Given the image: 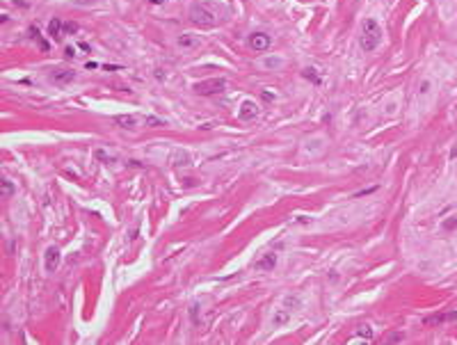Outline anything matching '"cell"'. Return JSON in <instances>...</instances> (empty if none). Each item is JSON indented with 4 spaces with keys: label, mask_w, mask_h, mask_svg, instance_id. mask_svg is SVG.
<instances>
[{
    "label": "cell",
    "mask_w": 457,
    "mask_h": 345,
    "mask_svg": "<svg viewBox=\"0 0 457 345\" xmlns=\"http://www.w3.org/2000/svg\"><path fill=\"white\" fill-rule=\"evenodd\" d=\"M226 14H229V9L222 2L217 5L213 0H197L188 9V18L197 28H215L220 21H224Z\"/></svg>",
    "instance_id": "cell-1"
},
{
    "label": "cell",
    "mask_w": 457,
    "mask_h": 345,
    "mask_svg": "<svg viewBox=\"0 0 457 345\" xmlns=\"http://www.w3.org/2000/svg\"><path fill=\"white\" fill-rule=\"evenodd\" d=\"M192 89L199 96H215V94H222L226 89V80L224 78H206V80L194 82Z\"/></svg>",
    "instance_id": "cell-3"
},
{
    "label": "cell",
    "mask_w": 457,
    "mask_h": 345,
    "mask_svg": "<svg viewBox=\"0 0 457 345\" xmlns=\"http://www.w3.org/2000/svg\"><path fill=\"white\" fill-rule=\"evenodd\" d=\"M293 313H295V311H293L290 306L284 304L281 309H277V311H274V315H272V320H270V325H272L274 329L284 327V325H286V322L290 320V315H293Z\"/></svg>",
    "instance_id": "cell-8"
},
{
    "label": "cell",
    "mask_w": 457,
    "mask_h": 345,
    "mask_svg": "<svg viewBox=\"0 0 457 345\" xmlns=\"http://www.w3.org/2000/svg\"><path fill=\"white\" fill-rule=\"evenodd\" d=\"M30 37H32L34 41H39V46H41V50H44V53H46V50H48V44H46V41L41 39L39 30H37V28H34V25H32V28H30Z\"/></svg>",
    "instance_id": "cell-17"
},
{
    "label": "cell",
    "mask_w": 457,
    "mask_h": 345,
    "mask_svg": "<svg viewBox=\"0 0 457 345\" xmlns=\"http://www.w3.org/2000/svg\"><path fill=\"white\" fill-rule=\"evenodd\" d=\"M60 263H62V251H60L55 245L46 247V251H44V270L48 274H55Z\"/></svg>",
    "instance_id": "cell-5"
},
{
    "label": "cell",
    "mask_w": 457,
    "mask_h": 345,
    "mask_svg": "<svg viewBox=\"0 0 457 345\" xmlns=\"http://www.w3.org/2000/svg\"><path fill=\"white\" fill-rule=\"evenodd\" d=\"M284 64H286V60H284V57H265V60H263L265 69H281Z\"/></svg>",
    "instance_id": "cell-15"
},
{
    "label": "cell",
    "mask_w": 457,
    "mask_h": 345,
    "mask_svg": "<svg viewBox=\"0 0 457 345\" xmlns=\"http://www.w3.org/2000/svg\"><path fill=\"white\" fill-rule=\"evenodd\" d=\"M247 46L254 53H265V50L272 46V37L268 32H263V30H254V32H249L247 37Z\"/></svg>",
    "instance_id": "cell-4"
},
{
    "label": "cell",
    "mask_w": 457,
    "mask_h": 345,
    "mask_svg": "<svg viewBox=\"0 0 457 345\" xmlns=\"http://www.w3.org/2000/svg\"><path fill=\"white\" fill-rule=\"evenodd\" d=\"M201 44L199 37H194V34H181L176 39V46L178 48H197Z\"/></svg>",
    "instance_id": "cell-13"
},
{
    "label": "cell",
    "mask_w": 457,
    "mask_h": 345,
    "mask_svg": "<svg viewBox=\"0 0 457 345\" xmlns=\"http://www.w3.org/2000/svg\"><path fill=\"white\" fill-rule=\"evenodd\" d=\"M64 32H66V34L78 32V25H76V23H64Z\"/></svg>",
    "instance_id": "cell-24"
},
{
    "label": "cell",
    "mask_w": 457,
    "mask_h": 345,
    "mask_svg": "<svg viewBox=\"0 0 457 345\" xmlns=\"http://www.w3.org/2000/svg\"><path fill=\"white\" fill-rule=\"evenodd\" d=\"M254 267H256L258 272H270V270H274V267H277V254H272V251H270V254H263V256L256 261Z\"/></svg>",
    "instance_id": "cell-9"
},
{
    "label": "cell",
    "mask_w": 457,
    "mask_h": 345,
    "mask_svg": "<svg viewBox=\"0 0 457 345\" xmlns=\"http://www.w3.org/2000/svg\"><path fill=\"white\" fill-rule=\"evenodd\" d=\"M73 5H78V7H89V5H94L96 0H71Z\"/></svg>",
    "instance_id": "cell-22"
},
{
    "label": "cell",
    "mask_w": 457,
    "mask_h": 345,
    "mask_svg": "<svg viewBox=\"0 0 457 345\" xmlns=\"http://www.w3.org/2000/svg\"><path fill=\"white\" fill-rule=\"evenodd\" d=\"M359 338H366V341H373V329L368 327V325H363V327H359V336L352 338V341H359Z\"/></svg>",
    "instance_id": "cell-18"
},
{
    "label": "cell",
    "mask_w": 457,
    "mask_h": 345,
    "mask_svg": "<svg viewBox=\"0 0 457 345\" xmlns=\"http://www.w3.org/2000/svg\"><path fill=\"white\" fill-rule=\"evenodd\" d=\"M382 39H384V32H382L379 23H377L375 18H366V21H363V25H361V37H359L361 50L373 53V50L379 48Z\"/></svg>",
    "instance_id": "cell-2"
},
{
    "label": "cell",
    "mask_w": 457,
    "mask_h": 345,
    "mask_svg": "<svg viewBox=\"0 0 457 345\" xmlns=\"http://www.w3.org/2000/svg\"><path fill=\"white\" fill-rule=\"evenodd\" d=\"M50 82H55V85H69V82L76 80V71L73 69H66V66H55L53 71H50Z\"/></svg>",
    "instance_id": "cell-6"
},
{
    "label": "cell",
    "mask_w": 457,
    "mask_h": 345,
    "mask_svg": "<svg viewBox=\"0 0 457 345\" xmlns=\"http://www.w3.org/2000/svg\"><path fill=\"white\" fill-rule=\"evenodd\" d=\"M172 165H176V167L190 165V156H188V151H183V149H178V151L174 153V158H172Z\"/></svg>",
    "instance_id": "cell-14"
},
{
    "label": "cell",
    "mask_w": 457,
    "mask_h": 345,
    "mask_svg": "<svg viewBox=\"0 0 457 345\" xmlns=\"http://www.w3.org/2000/svg\"><path fill=\"white\" fill-rule=\"evenodd\" d=\"M64 21L62 18H53L48 23V37L50 39H55V41H60L62 37H64Z\"/></svg>",
    "instance_id": "cell-12"
},
{
    "label": "cell",
    "mask_w": 457,
    "mask_h": 345,
    "mask_svg": "<svg viewBox=\"0 0 457 345\" xmlns=\"http://www.w3.org/2000/svg\"><path fill=\"white\" fill-rule=\"evenodd\" d=\"M96 158H98V160H103V162H114V158H110V156H105L103 149H98V151H96Z\"/></svg>",
    "instance_id": "cell-21"
},
{
    "label": "cell",
    "mask_w": 457,
    "mask_h": 345,
    "mask_svg": "<svg viewBox=\"0 0 457 345\" xmlns=\"http://www.w3.org/2000/svg\"><path fill=\"white\" fill-rule=\"evenodd\" d=\"M144 124H146V126H165V121L158 119V117H146Z\"/></svg>",
    "instance_id": "cell-20"
},
{
    "label": "cell",
    "mask_w": 457,
    "mask_h": 345,
    "mask_svg": "<svg viewBox=\"0 0 457 345\" xmlns=\"http://www.w3.org/2000/svg\"><path fill=\"white\" fill-rule=\"evenodd\" d=\"M85 66H87V69H98V64H96V62H87V64H85Z\"/></svg>",
    "instance_id": "cell-26"
},
{
    "label": "cell",
    "mask_w": 457,
    "mask_h": 345,
    "mask_svg": "<svg viewBox=\"0 0 457 345\" xmlns=\"http://www.w3.org/2000/svg\"><path fill=\"white\" fill-rule=\"evenodd\" d=\"M114 124H117L119 128L133 130V128H137V124H140V117H135V114H117V117H114Z\"/></svg>",
    "instance_id": "cell-10"
},
{
    "label": "cell",
    "mask_w": 457,
    "mask_h": 345,
    "mask_svg": "<svg viewBox=\"0 0 457 345\" xmlns=\"http://www.w3.org/2000/svg\"><path fill=\"white\" fill-rule=\"evenodd\" d=\"M457 320V311H448V313H434L430 318H425V325H443V322H453Z\"/></svg>",
    "instance_id": "cell-11"
},
{
    "label": "cell",
    "mask_w": 457,
    "mask_h": 345,
    "mask_svg": "<svg viewBox=\"0 0 457 345\" xmlns=\"http://www.w3.org/2000/svg\"><path fill=\"white\" fill-rule=\"evenodd\" d=\"M149 2H153V5H162L165 0H149Z\"/></svg>",
    "instance_id": "cell-27"
},
{
    "label": "cell",
    "mask_w": 457,
    "mask_h": 345,
    "mask_svg": "<svg viewBox=\"0 0 457 345\" xmlns=\"http://www.w3.org/2000/svg\"><path fill=\"white\" fill-rule=\"evenodd\" d=\"M258 117V105L256 101H242L240 108H238V119L242 121H252Z\"/></svg>",
    "instance_id": "cell-7"
},
{
    "label": "cell",
    "mask_w": 457,
    "mask_h": 345,
    "mask_svg": "<svg viewBox=\"0 0 457 345\" xmlns=\"http://www.w3.org/2000/svg\"><path fill=\"white\" fill-rule=\"evenodd\" d=\"M302 78H304V80H311L313 82V85H320V76H318V71H315V69H309V66H306V69H302Z\"/></svg>",
    "instance_id": "cell-16"
},
{
    "label": "cell",
    "mask_w": 457,
    "mask_h": 345,
    "mask_svg": "<svg viewBox=\"0 0 457 345\" xmlns=\"http://www.w3.org/2000/svg\"><path fill=\"white\" fill-rule=\"evenodd\" d=\"M197 311H199V309H197V304H192V309H190V318H192V322H194V325L199 322V320H197Z\"/></svg>",
    "instance_id": "cell-25"
},
{
    "label": "cell",
    "mask_w": 457,
    "mask_h": 345,
    "mask_svg": "<svg viewBox=\"0 0 457 345\" xmlns=\"http://www.w3.org/2000/svg\"><path fill=\"white\" fill-rule=\"evenodd\" d=\"M12 194H14V183H12L9 178H5V181H2V197H5V199H9Z\"/></svg>",
    "instance_id": "cell-19"
},
{
    "label": "cell",
    "mask_w": 457,
    "mask_h": 345,
    "mask_svg": "<svg viewBox=\"0 0 457 345\" xmlns=\"http://www.w3.org/2000/svg\"><path fill=\"white\" fill-rule=\"evenodd\" d=\"M64 55H66V57H78V48H76V46H66V48H64Z\"/></svg>",
    "instance_id": "cell-23"
}]
</instances>
